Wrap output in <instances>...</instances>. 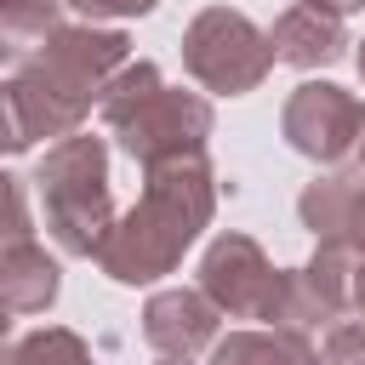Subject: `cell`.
I'll list each match as a JSON object with an SVG mask.
<instances>
[{
  "label": "cell",
  "instance_id": "603a6c76",
  "mask_svg": "<svg viewBox=\"0 0 365 365\" xmlns=\"http://www.w3.org/2000/svg\"><path fill=\"white\" fill-rule=\"evenodd\" d=\"M0 57H6V46H0Z\"/></svg>",
  "mask_w": 365,
  "mask_h": 365
},
{
  "label": "cell",
  "instance_id": "30bf717a",
  "mask_svg": "<svg viewBox=\"0 0 365 365\" xmlns=\"http://www.w3.org/2000/svg\"><path fill=\"white\" fill-rule=\"evenodd\" d=\"M274 57L297 63V68H319V63H336L342 57V17L325 11L319 0H302L291 6L279 23H274Z\"/></svg>",
  "mask_w": 365,
  "mask_h": 365
},
{
  "label": "cell",
  "instance_id": "6da1fadb",
  "mask_svg": "<svg viewBox=\"0 0 365 365\" xmlns=\"http://www.w3.org/2000/svg\"><path fill=\"white\" fill-rule=\"evenodd\" d=\"M211 222V171L205 154H182L165 165H148V188L125 222L108 228L97 245V262L120 285H143L177 268V257L194 245V234Z\"/></svg>",
  "mask_w": 365,
  "mask_h": 365
},
{
  "label": "cell",
  "instance_id": "e0dca14e",
  "mask_svg": "<svg viewBox=\"0 0 365 365\" xmlns=\"http://www.w3.org/2000/svg\"><path fill=\"white\" fill-rule=\"evenodd\" d=\"M68 6L86 17H131V11H148L154 0H68Z\"/></svg>",
  "mask_w": 365,
  "mask_h": 365
},
{
  "label": "cell",
  "instance_id": "8992f818",
  "mask_svg": "<svg viewBox=\"0 0 365 365\" xmlns=\"http://www.w3.org/2000/svg\"><path fill=\"white\" fill-rule=\"evenodd\" d=\"M200 285H205V297H211L217 314H234V319H285L291 325V279L279 268H268V257L245 234H222L205 251Z\"/></svg>",
  "mask_w": 365,
  "mask_h": 365
},
{
  "label": "cell",
  "instance_id": "2e32d148",
  "mask_svg": "<svg viewBox=\"0 0 365 365\" xmlns=\"http://www.w3.org/2000/svg\"><path fill=\"white\" fill-rule=\"evenodd\" d=\"M325 365H365V319H348L325 342Z\"/></svg>",
  "mask_w": 365,
  "mask_h": 365
},
{
  "label": "cell",
  "instance_id": "ffe728a7",
  "mask_svg": "<svg viewBox=\"0 0 365 365\" xmlns=\"http://www.w3.org/2000/svg\"><path fill=\"white\" fill-rule=\"evenodd\" d=\"M0 336H6V302H0Z\"/></svg>",
  "mask_w": 365,
  "mask_h": 365
},
{
  "label": "cell",
  "instance_id": "7402d4cb",
  "mask_svg": "<svg viewBox=\"0 0 365 365\" xmlns=\"http://www.w3.org/2000/svg\"><path fill=\"white\" fill-rule=\"evenodd\" d=\"M165 365H182V359H165Z\"/></svg>",
  "mask_w": 365,
  "mask_h": 365
},
{
  "label": "cell",
  "instance_id": "ba28073f",
  "mask_svg": "<svg viewBox=\"0 0 365 365\" xmlns=\"http://www.w3.org/2000/svg\"><path fill=\"white\" fill-rule=\"evenodd\" d=\"M143 331H148V342L160 354L188 359L194 348H205L217 336V308H211L205 291H160L148 302V314H143Z\"/></svg>",
  "mask_w": 365,
  "mask_h": 365
},
{
  "label": "cell",
  "instance_id": "5b68a950",
  "mask_svg": "<svg viewBox=\"0 0 365 365\" xmlns=\"http://www.w3.org/2000/svg\"><path fill=\"white\" fill-rule=\"evenodd\" d=\"M182 63H188V74H194L200 86L234 97V91H251V86L268 74L274 46H268V34H262L251 17L228 11V6H211V11H200L194 29L182 34Z\"/></svg>",
  "mask_w": 365,
  "mask_h": 365
},
{
  "label": "cell",
  "instance_id": "8fae6325",
  "mask_svg": "<svg viewBox=\"0 0 365 365\" xmlns=\"http://www.w3.org/2000/svg\"><path fill=\"white\" fill-rule=\"evenodd\" d=\"M51 297H57V262H51L34 240L0 257V302H6V308L34 314V308H46Z\"/></svg>",
  "mask_w": 365,
  "mask_h": 365
},
{
  "label": "cell",
  "instance_id": "4fadbf2b",
  "mask_svg": "<svg viewBox=\"0 0 365 365\" xmlns=\"http://www.w3.org/2000/svg\"><path fill=\"white\" fill-rule=\"evenodd\" d=\"M0 365H91V354L74 331H34L11 354H0Z\"/></svg>",
  "mask_w": 365,
  "mask_h": 365
},
{
  "label": "cell",
  "instance_id": "7c38bea8",
  "mask_svg": "<svg viewBox=\"0 0 365 365\" xmlns=\"http://www.w3.org/2000/svg\"><path fill=\"white\" fill-rule=\"evenodd\" d=\"M211 365H319V354L297 331H234L217 342Z\"/></svg>",
  "mask_w": 365,
  "mask_h": 365
},
{
  "label": "cell",
  "instance_id": "9c48e42d",
  "mask_svg": "<svg viewBox=\"0 0 365 365\" xmlns=\"http://www.w3.org/2000/svg\"><path fill=\"white\" fill-rule=\"evenodd\" d=\"M302 222L342 251H365V182L359 177H325L302 194Z\"/></svg>",
  "mask_w": 365,
  "mask_h": 365
},
{
  "label": "cell",
  "instance_id": "7a4b0ae2",
  "mask_svg": "<svg viewBox=\"0 0 365 365\" xmlns=\"http://www.w3.org/2000/svg\"><path fill=\"white\" fill-rule=\"evenodd\" d=\"M125 68V34H97V29H51L46 46L23 63L11 80V97L23 108L29 143L34 137H68L91 97Z\"/></svg>",
  "mask_w": 365,
  "mask_h": 365
},
{
  "label": "cell",
  "instance_id": "44dd1931",
  "mask_svg": "<svg viewBox=\"0 0 365 365\" xmlns=\"http://www.w3.org/2000/svg\"><path fill=\"white\" fill-rule=\"evenodd\" d=\"M359 74H365V46H359Z\"/></svg>",
  "mask_w": 365,
  "mask_h": 365
},
{
  "label": "cell",
  "instance_id": "3957f363",
  "mask_svg": "<svg viewBox=\"0 0 365 365\" xmlns=\"http://www.w3.org/2000/svg\"><path fill=\"white\" fill-rule=\"evenodd\" d=\"M103 120L120 131L125 154L143 165H165L182 154H200L211 137V108L188 91H165L148 63L120 68L103 86Z\"/></svg>",
  "mask_w": 365,
  "mask_h": 365
},
{
  "label": "cell",
  "instance_id": "ac0fdd59",
  "mask_svg": "<svg viewBox=\"0 0 365 365\" xmlns=\"http://www.w3.org/2000/svg\"><path fill=\"white\" fill-rule=\"evenodd\" d=\"M348 302H359V314H365V257L354 262V279H348Z\"/></svg>",
  "mask_w": 365,
  "mask_h": 365
},
{
  "label": "cell",
  "instance_id": "52a82bcc",
  "mask_svg": "<svg viewBox=\"0 0 365 365\" xmlns=\"http://www.w3.org/2000/svg\"><path fill=\"white\" fill-rule=\"evenodd\" d=\"M285 137L314 160L365 165V103H354L342 86H297L285 103Z\"/></svg>",
  "mask_w": 365,
  "mask_h": 365
},
{
  "label": "cell",
  "instance_id": "5bb4252c",
  "mask_svg": "<svg viewBox=\"0 0 365 365\" xmlns=\"http://www.w3.org/2000/svg\"><path fill=\"white\" fill-rule=\"evenodd\" d=\"M17 245H29V217H23V194H17V182L0 171V257L17 251Z\"/></svg>",
  "mask_w": 365,
  "mask_h": 365
},
{
  "label": "cell",
  "instance_id": "277c9868",
  "mask_svg": "<svg viewBox=\"0 0 365 365\" xmlns=\"http://www.w3.org/2000/svg\"><path fill=\"white\" fill-rule=\"evenodd\" d=\"M40 205H46V228L57 234L63 251L91 257L108 240V160L97 137H63L46 160H40Z\"/></svg>",
  "mask_w": 365,
  "mask_h": 365
},
{
  "label": "cell",
  "instance_id": "9a60e30c",
  "mask_svg": "<svg viewBox=\"0 0 365 365\" xmlns=\"http://www.w3.org/2000/svg\"><path fill=\"white\" fill-rule=\"evenodd\" d=\"M57 0H0V34H40Z\"/></svg>",
  "mask_w": 365,
  "mask_h": 365
},
{
  "label": "cell",
  "instance_id": "d6986e66",
  "mask_svg": "<svg viewBox=\"0 0 365 365\" xmlns=\"http://www.w3.org/2000/svg\"><path fill=\"white\" fill-rule=\"evenodd\" d=\"M319 6H325V11H336V17H342V11H354V6H365V0H319Z\"/></svg>",
  "mask_w": 365,
  "mask_h": 365
}]
</instances>
